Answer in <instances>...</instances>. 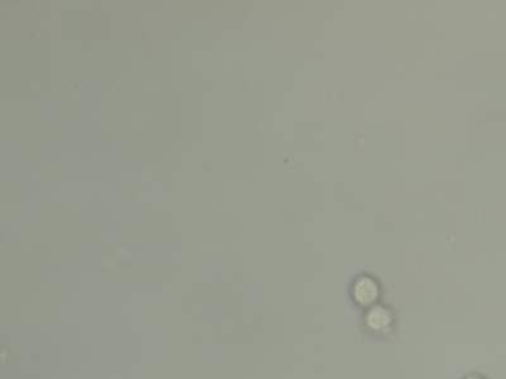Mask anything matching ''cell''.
I'll return each mask as SVG.
<instances>
[{
	"mask_svg": "<svg viewBox=\"0 0 506 379\" xmlns=\"http://www.w3.org/2000/svg\"><path fill=\"white\" fill-rule=\"evenodd\" d=\"M378 297V286L376 282L363 277L356 282L355 299L357 302L363 306L373 304Z\"/></svg>",
	"mask_w": 506,
	"mask_h": 379,
	"instance_id": "obj_1",
	"label": "cell"
},
{
	"mask_svg": "<svg viewBox=\"0 0 506 379\" xmlns=\"http://www.w3.org/2000/svg\"><path fill=\"white\" fill-rule=\"evenodd\" d=\"M367 325L375 331H384L390 328L392 317L389 311L384 307H373L367 314Z\"/></svg>",
	"mask_w": 506,
	"mask_h": 379,
	"instance_id": "obj_2",
	"label": "cell"
},
{
	"mask_svg": "<svg viewBox=\"0 0 506 379\" xmlns=\"http://www.w3.org/2000/svg\"><path fill=\"white\" fill-rule=\"evenodd\" d=\"M468 379H478V378H468Z\"/></svg>",
	"mask_w": 506,
	"mask_h": 379,
	"instance_id": "obj_3",
	"label": "cell"
}]
</instances>
